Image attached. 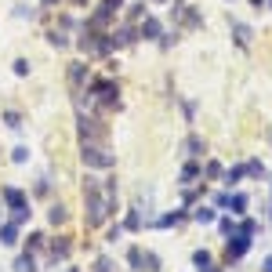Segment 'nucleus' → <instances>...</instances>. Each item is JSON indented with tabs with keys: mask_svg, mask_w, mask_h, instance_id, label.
I'll return each instance as SVG.
<instances>
[{
	"mask_svg": "<svg viewBox=\"0 0 272 272\" xmlns=\"http://www.w3.org/2000/svg\"><path fill=\"white\" fill-rule=\"evenodd\" d=\"M83 163H87V167H112V163H116V160H112V156L106 153V149H98V145H83Z\"/></svg>",
	"mask_w": 272,
	"mask_h": 272,
	"instance_id": "nucleus-1",
	"label": "nucleus"
},
{
	"mask_svg": "<svg viewBox=\"0 0 272 272\" xmlns=\"http://www.w3.org/2000/svg\"><path fill=\"white\" fill-rule=\"evenodd\" d=\"M247 247H250V240H247V232H240V236H232L229 240V247H225V254H229V261H236L247 254Z\"/></svg>",
	"mask_w": 272,
	"mask_h": 272,
	"instance_id": "nucleus-2",
	"label": "nucleus"
},
{
	"mask_svg": "<svg viewBox=\"0 0 272 272\" xmlns=\"http://www.w3.org/2000/svg\"><path fill=\"white\" fill-rule=\"evenodd\" d=\"M83 77H87V65L73 62V65H69V83H73V87H80V83H83Z\"/></svg>",
	"mask_w": 272,
	"mask_h": 272,
	"instance_id": "nucleus-3",
	"label": "nucleus"
},
{
	"mask_svg": "<svg viewBox=\"0 0 272 272\" xmlns=\"http://www.w3.org/2000/svg\"><path fill=\"white\" fill-rule=\"evenodd\" d=\"M4 200H7V207L18 211V207H26V196L18 192V189H4Z\"/></svg>",
	"mask_w": 272,
	"mask_h": 272,
	"instance_id": "nucleus-4",
	"label": "nucleus"
},
{
	"mask_svg": "<svg viewBox=\"0 0 272 272\" xmlns=\"http://www.w3.org/2000/svg\"><path fill=\"white\" fill-rule=\"evenodd\" d=\"M142 36L145 40H156V36H160V22H156V18H145L142 22Z\"/></svg>",
	"mask_w": 272,
	"mask_h": 272,
	"instance_id": "nucleus-5",
	"label": "nucleus"
},
{
	"mask_svg": "<svg viewBox=\"0 0 272 272\" xmlns=\"http://www.w3.org/2000/svg\"><path fill=\"white\" fill-rule=\"evenodd\" d=\"M0 243H4V247H15L18 243V229L15 225H4V229H0Z\"/></svg>",
	"mask_w": 272,
	"mask_h": 272,
	"instance_id": "nucleus-6",
	"label": "nucleus"
},
{
	"mask_svg": "<svg viewBox=\"0 0 272 272\" xmlns=\"http://www.w3.org/2000/svg\"><path fill=\"white\" fill-rule=\"evenodd\" d=\"M185 149H189V156H203V149H207V145H203V138H189V142H185Z\"/></svg>",
	"mask_w": 272,
	"mask_h": 272,
	"instance_id": "nucleus-7",
	"label": "nucleus"
},
{
	"mask_svg": "<svg viewBox=\"0 0 272 272\" xmlns=\"http://www.w3.org/2000/svg\"><path fill=\"white\" fill-rule=\"evenodd\" d=\"M15 269H18V272H36V261H33V254L18 258V261H15Z\"/></svg>",
	"mask_w": 272,
	"mask_h": 272,
	"instance_id": "nucleus-8",
	"label": "nucleus"
},
{
	"mask_svg": "<svg viewBox=\"0 0 272 272\" xmlns=\"http://www.w3.org/2000/svg\"><path fill=\"white\" fill-rule=\"evenodd\" d=\"M65 254H69V243H65V240L51 243V258H54V261H58V258H65Z\"/></svg>",
	"mask_w": 272,
	"mask_h": 272,
	"instance_id": "nucleus-9",
	"label": "nucleus"
},
{
	"mask_svg": "<svg viewBox=\"0 0 272 272\" xmlns=\"http://www.w3.org/2000/svg\"><path fill=\"white\" fill-rule=\"evenodd\" d=\"M232 33H236V40H240V44H250V29H247V26L232 22Z\"/></svg>",
	"mask_w": 272,
	"mask_h": 272,
	"instance_id": "nucleus-10",
	"label": "nucleus"
},
{
	"mask_svg": "<svg viewBox=\"0 0 272 272\" xmlns=\"http://www.w3.org/2000/svg\"><path fill=\"white\" fill-rule=\"evenodd\" d=\"M142 269L145 272H156V269H160V258H156V254H142Z\"/></svg>",
	"mask_w": 272,
	"mask_h": 272,
	"instance_id": "nucleus-11",
	"label": "nucleus"
},
{
	"mask_svg": "<svg viewBox=\"0 0 272 272\" xmlns=\"http://www.w3.org/2000/svg\"><path fill=\"white\" fill-rule=\"evenodd\" d=\"M196 174H200V167H196V163H185V167H182V182H185V185H189Z\"/></svg>",
	"mask_w": 272,
	"mask_h": 272,
	"instance_id": "nucleus-12",
	"label": "nucleus"
},
{
	"mask_svg": "<svg viewBox=\"0 0 272 272\" xmlns=\"http://www.w3.org/2000/svg\"><path fill=\"white\" fill-rule=\"evenodd\" d=\"M232 203V214H243V207H247V196H229Z\"/></svg>",
	"mask_w": 272,
	"mask_h": 272,
	"instance_id": "nucleus-13",
	"label": "nucleus"
},
{
	"mask_svg": "<svg viewBox=\"0 0 272 272\" xmlns=\"http://www.w3.org/2000/svg\"><path fill=\"white\" fill-rule=\"evenodd\" d=\"M40 240H44L40 232H33V236L26 240V254H33V250H40Z\"/></svg>",
	"mask_w": 272,
	"mask_h": 272,
	"instance_id": "nucleus-14",
	"label": "nucleus"
},
{
	"mask_svg": "<svg viewBox=\"0 0 272 272\" xmlns=\"http://www.w3.org/2000/svg\"><path fill=\"white\" fill-rule=\"evenodd\" d=\"M192 261H196L200 269H207V265H211V254H207V250H196V254H192Z\"/></svg>",
	"mask_w": 272,
	"mask_h": 272,
	"instance_id": "nucleus-15",
	"label": "nucleus"
},
{
	"mask_svg": "<svg viewBox=\"0 0 272 272\" xmlns=\"http://www.w3.org/2000/svg\"><path fill=\"white\" fill-rule=\"evenodd\" d=\"M192 218H196V221H214V211L200 207V211H192Z\"/></svg>",
	"mask_w": 272,
	"mask_h": 272,
	"instance_id": "nucleus-16",
	"label": "nucleus"
},
{
	"mask_svg": "<svg viewBox=\"0 0 272 272\" xmlns=\"http://www.w3.org/2000/svg\"><path fill=\"white\" fill-rule=\"evenodd\" d=\"M51 221H54V225L65 221V207H62V203H58V207H51Z\"/></svg>",
	"mask_w": 272,
	"mask_h": 272,
	"instance_id": "nucleus-17",
	"label": "nucleus"
},
{
	"mask_svg": "<svg viewBox=\"0 0 272 272\" xmlns=\"http://www.w3.org/2000/svg\"><path fill=\"white\" fill-rule=\"evenodd\" d=\"M127 15H131V22H138V18H142V15H145V4H135V7H131V11H127Z\"/></svg>",
	"mask_w": 272,
	"mask_h": 272,
	"instance_id": "nucleus-18",
	"label": "nucleus"
},
{
	"mask_svg": "<svg viewBox=\"0 0 272 272\" xmlns=\"http://www.w3.org/2000/svg\"><path fill=\"white\" fill-rule=\"evenodd\" d=\"M240 178H243V171H240V167H232V171H229V174H225V182H229V185H236V182H240Z\"/></svg>",
	"mask_w": 272,
	"mask_h": 272,
	"instance_id": "nucleus-19",
	"label": "nucleus"
},
{
	"mask_svg": "<svg viewBox=\"0 0 272 272\" xmlns=\"http://www.w3.org/2000/svg\"><path fill=\"white\" fill-rule=\"evenodd\" d=\"M15 73H18V77H26V73H29V62L18 58V62H15Z\"/></svg>",
	"mask_w": 272,
	"mask_h": 272,
	"instance_id": "nucleus-20",
	"label": "nucleus"
},
{
	"mask_svg": "<svg viewBox=\"0 0 272 272\" xmlns=\"http://www.w3.org/2000/svg\"><path fill=\"white\" fill-rule=\"evenodd\" d=\"M247 171H250V178H261V174H265V167H261V163L254 160V163H250V167H247Z\"/></svg>",
	"mask_w": 272,
	"mask_h": 272,
	"instance_id": "nucleus-21",
	"label": "nucleus"
},
{
	"mask_svg": "<svg viewBox=\"0 0 272 272\" xmlns=\"http://www.w3.org/2000/svg\"><path fill=\"white\" fill-rule=\"evenodd\" d=\"M29 160V149H15V163H26Z\"/></svg>",
	"mask_w": 272,
	"mask_h": 272,
	"instance_id": "nucleus-22",
	"label": "nucleus"
},
{
	"mask_svg": "<svg viewBox=\"0 0 272 272\" xmlns=\"http://www.w3.org/2000/svg\"><path fill=\"white\" fill-rule=\"evenodd\" d=\"M138 225H142V218H138V214L131 211V214H127V229H138Z\"/></svg>",
	"mask_w": 272,
	"mask_h": 272,
	"instance_id": "nucleus-23",
	"label": "nucleus"
},
{
	"mask_svg": "<svg viewBox=\"0 0 272 272\" xmlns=\"http://www.w3.org/2000/svg\"><path fill=\"white\" fill-rule=\"evenodd\" d=\"M98 272H112V265H109V258H102V261H98Z\"/></svg>",
	"mask_w": 272,
	"mask_h": 272,
	"instance_id": "nucleus-24",
	"label": "nucleus"
},
{
	"mask_svg": "<svg viewBox=\"0 0 272 272\" xmlns=\"http://www.w3.org/2000/svg\"><path fill=\"white\" fill-rule=\"evenodd\" d=\"M265 272H272V258H265Z\"/></svg>",
	"mask_w": 272,
	"mask_h": 272,
	"instance_id": "nucleus-25",
	"label": "nucleus"
},
{
	"mask_svg": "<svg viewBox=\"0 0 272 272\" xmlns=\"http://www.w3.org/2000/svg\"><path fill=\"white\" fill-rule=\"evenodd\" d=\"M207 272H221V269H207Z\"/></svg>",
	"mask_w": 272,
	"mask_h": 272,
	"instance_id": "nucleus-26",
	"label": "nucleus"
},
{
	"mask_svg": "<svg viewBox=\"0 0 272 272\" xmlns=\"http://www.w3.org/2000/svg\"><path fill=\"white\" fill-rule=\"evenodd\" d=\"M44 4H54V0H44Z\"/></svg>",
	"mask_w": 272,
	"mask_h": 272,
	"instance_id": "nucleus-27",
	"label": "nucleus"
},
{
	"mask_svg": "<svg viewBox=\"0 0 272 272\" xmlns=\"http://www.w3.org/2000/svg\"><path fill=\"white\" fill-rule=\"evenodd\" d=\"M69 272H77V269H69Z\"/></svg>",
	"mask_w": 272,
	"mask_h": 272,
	"instance_id": "nucleus-28",
	"label": "nucleus"
},
{
	"mask_svg": "<svg viewBox=\"0 0 272 272\" xmlns=\"http://www.w3.org/2000/svg\"><path fill=\"white\" fill-rule=\"evenodd\" d=\"M156 4H160V0H156Z\"/></svg>",
	"mask_w": 272,
	"mask_h": 272,
	"instance_id": "nucleus-29",
	"label": "nucleus"
}]
</instances>
